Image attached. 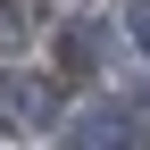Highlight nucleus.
Wrapping results in <instances>:
<instances>
[{"label": "nucleus", "instance_id": "obj_1", "mask_svg": "<svg viewBox=\"0 0 150 150\" xmlns=\"http://www.w3.org/2000/svg\"><path fill=\"white\" fill-rule=\"evenodd\" d=\"M50 108H59V100H50V83H42V75H8V83H0V117H8L17 134H42V125H50Z\"/></svg>", "mask_w": 150, "mask_h": 150}, {"label": "nucleus", "instance_id": "obj_2", "mask_svg": "<svg viewBox=\"0 0 150 150\" xmlns=\"http://www.w3.org/2000/svg\"><path fill=\"white\" fill-rule=\"evenodd\" d=\"M67 142H92V150H100V142H142V117H134V108H83Z\"/></svg>", "mask_w": 150, "mask_h": 150}, {"label": "nucleus", "instance_id": "obj_3", "mask_svg": "<svg viewBox=\"0 0 150 150\" xmlns=\"http://www.w3.org/2000/svg\"><path fill=\"white\" fill-rule=\"evenodd\" d=\"M25 33H33V8L25 0H0V50H17Z\"/></svg>", "mask_w": 150, "mask_h": 150}, {"label": "nucleus", "instance_id": "obj_4", "mask_svg": "<svg viewBox=\"0 0 150 150\" xmlns=\"http://www.w3.org/2000/svg\"><path fill=\"white\" fill-rule=\"evenodd\" d=\"M67 67H92V59H100V25H67Z\"/></svg>", "mask_w": 150, "mask_h": 150}, {"label": "nucleus", "instance_id": "obj_5", "mask_svg": "<svg viewBox=\"0 0 150 150\" xmlns=\"http://www.w3.org/2000/svg\"><path fill=\"white\" fill-rule=\"evenodd\" d=\"M134 33H142V50H150V0H134Z\"/></svg>", "mask_w": 150, "mask_h": 150}]
</instances>
